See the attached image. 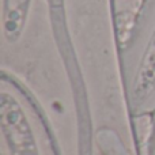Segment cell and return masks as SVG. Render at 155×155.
<instances>
[{"mask_svg":"<svg viewBox=\"0 0 155 155\" xmlns=\"http://www.w3.org/2000/svg\"><path fill=\"white\" fill-rule=\"evenodd\" d=\"M0 129L11 155H40L33 128L12 94H0Z\"/></svg>","mask_w":155,"mask_h":155,"instance_id":"1","label":"cell"},{"mask_svg":"<svg viewBox=\"0 0 155 155\" xmlns=\"http://www.w3.org/2000/svg\"><path fill=\"white\" fill-rule=\"evenodd\" d=\"M155 91V25L137 63L131 94L137 105L144 104Z\"/></svg>","mask_w":155,"mask_h":155,"instance_id":"2","label":"cell"},{"mask_svg":"<svg viewBox=\"0 0 155 155\" xmlns=\"http://www.w3.org/2000/svg\"><path fill=\"white\" fill-rule=\"evenodd\" d=\"M33 0H2V33L8 44H16L26 29Z\"/></svg>","mask_w":155,"mask_h":155,"instance_id":"3","label":"cell"}]
</instances>
